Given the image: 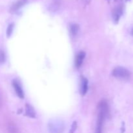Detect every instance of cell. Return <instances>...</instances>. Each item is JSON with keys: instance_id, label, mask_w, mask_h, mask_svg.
Here are the masks:
<instances>
[{"instance_id": "1", "label": "cell", "mask_w": 133, "mask_h": 133, "mask_svg": "<svg viewBox=\"0 0 133 133\" xmlns=\"http://www.w3.org/2000/svg\"><path fill=\"white\" fill-rule=\"evenodd\" d=\"M108 112H109V106L107 103L105 101H101L98 105V116H97L96 133H102L103 125Z\"/></svg>"}, {"instance_id": "2", "label": "cell", "mask_w": 133, "mask_h": 133, "mask_svg": "<svg viewBox=\"0 0 133 133\" xmlns=\"http://www.w3.org/2000/svg\"><path fill=\"white\" fill-rule=\"evenodd\" d=\"M112 75L116 78L121 80H127L131 76L130 71L125 68L122 66H118L115 68L112 71Z\"/></svg>"}, {"instance_id": "3", "label": "cell", "mask_w": 133, "mask_h": 133, "mask_svg": "<svg viewBox=\"0 0 133 133\" xmlns=\"http://www.w3.org/2000/svg\"><path fill=\"white\" fill-rule=\"evenodd\" d=\"M64 129L63 122L58 119L50 121L49 123V130L50 133H62Z\"/></svg>"}, {"instance_id": "4", "label": "cell", "mask_w": 133, "mask_h": 133, "mask_svg": "<svg viewBox=\"0 0 133 133\" xmlns=\"http://www.w3.org/2000/svg\"><path fill=\"white\" fill-rule=\"evenodd\" d=\"M88 91V80L84 77H82L81 81L80 92L82 96H84Z\"/></svg>"}, {"instance_id": "5", "label": "cell", "mask_w": 133, "mask_h": 133, "mask_svg": "<svg viewBox=\"0 0 133 133\" xmlns=\"http://www.w3.org/2000/svg\"><path fill=\"white\" fill-rule=\"evenodd\" d=\"M85 53L83 51L80 52L77 54V55L76 56V58H75V66L76 68H79L83 64V61H84V58H85Z\"/></svg>"}, {"instance_id": "6", "label": "cell", "mask_w": 133, "mask_h": 133, "mask_svg": "<svg viewBox=\"0 0 133 133\" xmlns=\"http://www.w3.org/2000/svg\"><path fill=\"white\" fill-rule=\"evenodd\" d=\"M13 87H14V89L15 90V92L16 93L17 96L21 99H23L24 97V94H23V90H22V88H21L20 85L17 83L16 81H13L12 83Z\"/></svg>"}, {"instance_id": "7", "label": "cell", "mask_w": 133, "mask_h": 133, "mask_svg": "<svg viewBox=\"0 0 133 133\" xmlns=\"http://www.w3.org/2000/svg\"><path fill=\"white\" fill-rule=\"evenodd\" d=\"M25 115L32 118H35L36 117V112L35 111L32 107L28 104L25 105Z\"/></svg>"}, {"instance_id": "8", "label": "cell", "mask_w": 133, "mask_h": 133, "mask_svg": "<svg viewBox=\"0 0 133 133\" xmlns=\"http://www.w3.org/2000/svg\"><path fill=\"white\" fill-rule=\"evenodd\" d=\"M27 0H18L14 5L12 6L11 10L12 12H16L19 9H20L22 6H23L25 4L27 3Z\"/></svg>"}, {"instance_id": "9", "label": "cell", "mask_w": 133, "mask_h": 133, "mask_svg": "<svg viewBox=\"0 0 133 133\" xmlns=\"http://www.w3.org/2000/svg\"><path fill=\"white\" fill-rule=\"evenodd\" d=\"M122 13H123V8H122V6H118V7L114 9V11H113V18H114V20L116 22H118L119 20Z\"/></svg>"}, {"instance_id": "10", "label": "cell", "mask_w": 133, "mask_h": 133, "mask_svg": "<svg viewBox=\"0 0 133 133\" xmlns=\"http://www.w3.org/2000/svg\"><path fill=\"white\" fill-rule=\"evenodd\" d=\"M79 31V26L78 24L76 23H73L70 26V31H71V35L75 36L78 33Z\"/></svg>"}, {"instance_id": "11", "label": "cell", "mask_w": 133, "mask_h": 133, "mask_svg": "<svg viewBox=\"0 0 133 133\" xmlns=\"http://www.w3.org/2000/svg\"><path fill=\"white\" fill-rule=\"evenodd\" d=\"M13 29H14V24L13 23H11L9 25L7 28V31H6V35H7L8 36H10V35L12 34L13 31Z\"/></svg>"}, {"instance_id": "12", "label": "cell", "mask_w": 133, "mask_h": 133, "mask_svg": "<svg viewBox=\"0 0 133 133\" xmlns=\"http://www.w3.org/2000/svg\"><path fill=\"white\" fill-rule=\"evenodd\" d=\"M77 123L75 122H74V123H73L72 125H71V129H70V132H69V133H74V132H75V130L77 129Z\"/></svg>"}, {"instance_id": "13", "label": "cell", "mask_w": 133, "mask_h": 133, "mask_svg": "<svg viewBox=\"0 0 133 133\" xmlns=\"http://www.w3.org/2000/svg\"><path fill=\"white\" fill-rule=\"evenodd\" d=\"M5 61V54L2 51H0V63H2Z\"/></svg>"}, {"instance_id": "14", "label": "cell", "mask_w": 133, "mask_h": 133, "mask_svg": "<svg viewBox=\"0 0 133 133\" xmlns=\"http://www.w3.org/2000/svg\"><path fill=\"white\" fill-rule=\"evenodd\" d=\"M131 34H132V35L133 36V29H132V31H131Z\"/></svg>"}, {"instance_id": "15", "label": "cell", "mask_w": 133, "mask_h": 133, "mask_svg": "<svg viewBox=\"0 0 133 133\" xmlns=\"http://www.w3.org/2000/svg\"><path fill=\"white\" fill-rule=\"evenodd\" d=\"M127 1H129V0H127Z\"/></svg>"}]
</instances>
